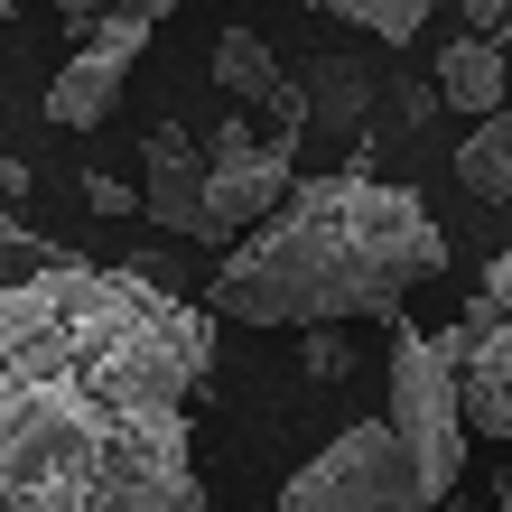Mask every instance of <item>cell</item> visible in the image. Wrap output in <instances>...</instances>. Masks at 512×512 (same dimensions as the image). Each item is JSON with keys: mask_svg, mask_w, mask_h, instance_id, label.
Returning <instances> with one entry per match:
<instances>
[{"mask_svg": "<svg viewBox=\"0 0 512 512\" xmlns=\"http://www.w3.org/2000/svg\"><path fill=\"white\" fill-rule=\"evenodd\" d=\"M308 10H326V19H345V28H364V38H419L429 28V10L438 0H308Z\"/></svg>", "mask_w": 512, "mask_h": 512, "instance_id": "7c38bea8", "label": "cell"}, {"mask_svg": "<svg viewBox=\"0 0 512 512\" xmlns=\"http://www.w3.org/2000/svg\"><path fill=\"white\" fill-rule=\"evenodd\" d=\"M466 38L503 47V38H512V0H466Z\"/></svg>", "mask_w": 512, "mask_h": 512, "instance_id": "9a60e30c", "label": "cell"}, {"mask_svg": "<svg viewBox=\"0 0 512 512\" xmlns=\"http://www.w3.org/2000/svg\"><path fill=\"white\" fill-rule=\"evenodd\" d=\"M447 364H457V391H466V429L475 438H512V317L494 308L485 289L466 298V317L447 326Z\"/></svg>", "mask_w": 512, "mask_h": 512, "instance_id": "52a82bcc", "label": "cell"}, {"mask_svg": "<svg viewBox=\"0 0 512 512\" xmlns=\"http://www.w3.org/2000/svg\"><path fill=\"white\" fill-rule=\"evenodd\" d=\"M205 177H215V243H233L298 196V131H243V112H233L205 140Z\"/></svg>", "mask_w": 512, "mask_h": 512, "instance_id": "5b68a950", "label": "cell"}, {"mask_svg": "<svg viewBox=\"0 0 512 512\" xmlns=\"http://www.w3.org/2000/svg\"><path fill=\"white\" fill-rule=\"evenodd\" d=\"M84 205H94V215H140V187H112V177H84Z\"/></svg>", "mask_w": 512, "mask_h": 512, "instance_id": "e0dca14e", "label": "cell"}, {"mask_svg": "<svg viewBox=\"0 0 512 512\" xmlns=\"http://www.w3.org/2000/svg\"><path fill=\"white\" fill-rule=\"evenodd\" d=\"M457 177H466L475 196H512V112H494V122H475V131H466Z\"/></svg>", "mask_w": 512, "mask_h": 512, "instance_id": "8fae6325", "label": "cell"}, {"mask_svg": "<svg viewBox=\"0 0 512 512\" xmlns=\"http://www.w3.org/2000/svg\"><path fill=\"white\" fill-rule=\"evenodd\" d=\"M215 326L149 270L56 261L0 289V512H205Z\"/></svg>", "mask_w": 512, "mask_h": 512, "instance_id": "6da1fadb", "label": "cell"}, {"mask_svg": "<svg viewBox=\"0 0 512 512\" xmlns=\"http://www.w3.org/2000/svg\"><path fill=\"white\" fill-rule=\"evenodd\" d=\"M391 429H401L429 503H447L466 485V391H457V364H447L438 336L391 317Z\"/></svg>", "mask_w": 512, "mask_h": 512, "instance_id": "3957f363", "label": "cell"}, {"mask_svg": "<svg viewBox=\"0 0 512 512\" xmlns=\"http://www.w3.org/2000/svg\"><path fill=\"white\" fill-rule=\"evenodd\" d=\"M494 512H512V475H494Z\"/></svg>", "mask_w": 512, "mask_h": 512, "instance_id": "d6986e66", "label": "cell"}, {"mask_svg": "<svg viewBox=\"0 0 512 512\" xmlns=\"http://www.w3.org/2000/svg\"><path fill=\"white\" fill-rule=\"evenodd\" d=\"M438 512H485V503H466V494H447V503H438Z\"/></svg>", "mask_w": 512, "mask_h": 512, "instance_id": "ffe728a7", "label": "cell"}, {"mask_svg": "<svg viewBox=\"0 0 512 512\" xmlns=\"http://www.w3.org/2000/svg\"><path fill=\"white\" fill-rule=\"evenodd\" d=\"M140 215L187 233V243H215V177H205V140L159 122L140 140Z\"/></svg>", "mask_w": 512, "mask_h": 512, "instance_id": "ba28073f", "label": "cell"}, {"mask_svg": "<svg viewBox=\"0 0 512 512\" xmlns=\"http://www.w3.org/2000/svg\"><path fill=\"white\" fill-rule=\"evenodd\" d=\"M56 261H75L56 233H38V224H19V215H0V289H28V280H47Z\"/></svg>", "mask_w": 512, "mask_h": 512, "instance_id": "4fadbf2b", "label": "cell"}, {"mask_svg": "<svg viewBox=\"0 0 512 512\" xmlns=\"http://www.w3.org/2000/svg\"><path fill=\"white\" fill-rule=\"evenodd\" d=\"M149 10H112V19H94L84 28V47L56 66V84H47V122L56 131H94L112 103H122V84H131V66H140V47H149Z\"/></svg>", "mask_w": 512, "mask_h": 512, "instance_id": "8992f818", "label": "cell"}, {"mask_svg": "<svg viewBox=\"0 0 512 512\" xmlns=\"http://www.w3.org/2000/svg\"><path fill=\"white\" fill-rule=\"evenodd\" d=\"M438 103H457V112H475V122H494V112H503V47H485V38H447V47H438Z\"/></svg>", "mask_w": 512, "mask_h": 512, "instance_id": "30bf717a", "label": "cell"}, {"mask_svg": "<svg viewBox=\"0 0 512 512\" xmlns=\"http://www.w3.org/2000/svg\"><path fill=\"white\" fill-rule=\"evenodd\" d=\"M485 298H494V308H503V317H512V243H503V252H494V261H485Z\"/></svg>", "mask_w": 512, "mask_h": 512, "instance_id": "ac0fdd59", "label": "cell"}, {"mask_svg": "<svg viewBox=\"0 0 512 512\" xmlns=\"http://www.w3.org/2000/svg\"><path fill=\"white\" fill-rule=\"evenodd\" d=\"M298 364H308L317 382H345V373H354V345H345V336H308V345H298Z\"/></svg>", "mask_w": 512, "mask_h": 512, "instance_id": "5bb4252c", "label": "cell"}, {"mask_svg": "<svg viewBox=\"0 0 512 512\" xmlns=\"http://www.w3.org/2000/svg\"><path fill=\"white\" fill-rule=\"evenodd\" d=\"M447 270V233L410 187L373 168L298 177V196L215 261L205 308L243 326H336V317H401L410 289Z\"/></svg>", "mask_w": 512, "mask_h": 512, "instance_id": "7a4b0ae2", "label": "cell"}, {"mask_svg": "<svg viewBox=\"0 0 512 512\" xmlns=\"http://www.w3.org/2000/svg\"><path fill=\"white\" fill-rule=\"evenodd\" d=\"M215 84H224L233 103L270 112V131H308V94L280 75V56H270L261 28H224V38H215Z\"/></svg>", "mask_w": 512, "mask_h": 512, "instance_id": "9c48e42d", "label": "cell"}, {"mask_svg": "<svg viewBox=\"0 0 512 512\" xmlns=\"http://www.w3.org/2000/svg\"><path fill=\"white\" fill-rule=\"evenodd\" d=\"M0 19H10V0H0Z\"/></svg>", "mask_w": 512, "mask_h": 512, "instance_id": "44dd1931", "label": "cell"}, {"mask_svg": "<svg viewBox=\"0 0 512 512\" xmlns=\"http://www.w3.org/2000/svg\"><path fill=\"white\" fill-rule=\"evenodd\" d=\"M270 512H438V503L419 485L401 429H391V419H364V429H345L336 447H317L280 485Z\"/></svg>", "mask_w": 512, "mask_h": 512, "instance_id": "277c9868", "label": "cell"}, {"mask_svg": "<svg viewBox=\"0 0 512 512\" xmlns=\"http://www.w3.org/2000/svg\"><path fill=\"white\" fill-rule=\"evenodd\" d=\"M56 10L84 28V19H112V10H149V19H159V10H177V0H56Z\"/></svg>", "mask_w": 512, "mask_h": 512, "instance_id": "2e32d148", "label": "cell"}]
</instances>
